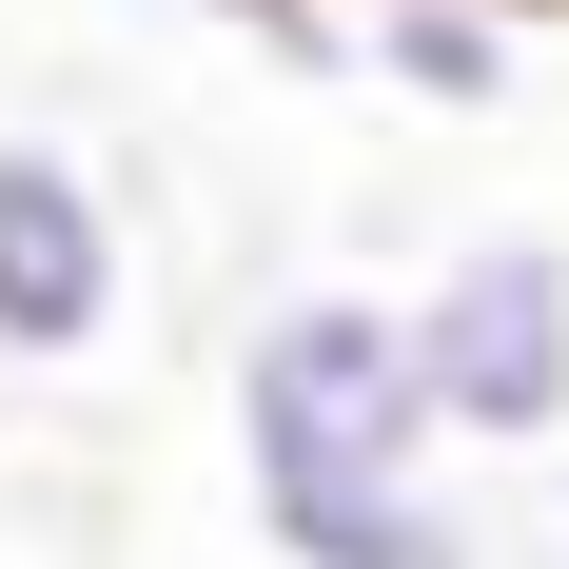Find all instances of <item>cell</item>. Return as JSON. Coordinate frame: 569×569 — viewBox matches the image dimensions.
<instances>
[{"mask_svg":"<svg viewBox=\"0 0 569 569\" xmlns=\"http://www.w3.org/2000/svg\"><path fill=\"white\" fill-rule=\"evenodd\" d=\"M530 20H550V0H335L353 79L412 99V118H491V99L530 79Z\"/></svg>","mask_w":569,"mask_h":569,"instance_id":"cell-4","label":"cell"},{"mask_svg":"<svg viewBox=\"0 0 569 569\" xmlns=\"http://www.w3.org/2000/svg\"><path fill=\"white\" fill-rule=\"evenodd\" d=\"M315 569H511V550H491V491H471V452H452V471H412L393 511H353Z\"/></svg>","mask_w":569,"mask_h":569,"instance_id":"cell-5","label":"cell"},{"mask_svg":"<svg viewBox=\"0 0 569 569\" xmlns=\"http://www.w3.org/2000/svg\"><path fill=\"white\" fill-rule=\"evenodd\" d=\"M550 20H569V0H550Z\"/></svg>","mask_w":569,"mask_h":569,"instance_id":"cell-7","label":"cell"},{"mask_svg":"<svg viewBox=\"0 0 569 569\" xmlns=\"http://www.w3.org/2000/svg\"><path fill=\"white\" fill-rule=\"evenodd\" d=\"M412 471H452V412L412 373V295H353V276L256 295L236 315V511H256V550L315 569Z\"/></svg>","mask_w":569,"mask_h":569,"instance_id":"cell-1","label":"cell"},{"mask_svg":"<svg viewBox=\"0 0 569 569\" xmlns=\"http://www.w3.org/2000/svg\"><path fill=\"white\" fill-rule=\"evenodd\" d=\"M118 315H138V217L79 138L20 118L0 138V373H79V353H118Z\"/></svg>","mask_w":569,"mask_h":569,"instance_id":"cell-3","label":"cell"},{"mask_svg":"<svg viewBox=\"0 0 569 569\" xmlns=\"http://www.w3.org/2000/svg\"><path fill=\"white\" fill-rule=\"evenodd\" d=\"M412 373L452 452H569V236H452L412 276Z\"/></svg>","mask_w":569,"mask_h":569,"instance_id":"cell-2","label":"cell"},{"mask_svg":"<svg viewBox=\"0 0 569 569\" xmlns=\"http://www.w3.org/2000/svg\"><path fill=\"white\" fill-rule=\"evenodd\" d=\"M550 471H569V452H550ZM550 511H569V491H550Z\"/></svg>","mask_w":569,"mask_h":569,"instance_id":"cell-6","label":"cell"}]
</instances>
